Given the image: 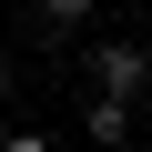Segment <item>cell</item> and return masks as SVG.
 Segmentation results:
<instances>
[{
    "instance_id": "obj_1",
    "label": "cell",
    "mask_w": 152,
    "mask_h": 152,
    "mask_svg": "<svg viewBox=\"0 0 152 152\" xmlns=\"http://www.w3.org/2000/svg\"><path fill=\"white\" fill-rule=\"evenodd\" d=\"M81 81L112 91V102H142V91H152V51H142V41H91V51H81Z\"/></svg>"
},
{
    "instance_id": "obj_2",
    "label": "cell",
    "mask_w": 152,
    "mask_h": 152,
    "mask_svg": "<svg viewBox=\"0 0 152 152\" xmlns=\"http://www.w3.org/2000/svg\"><path fill=\"white\" fill-rule=\"evenodd\" d=\"M81 132H91V142H112V152H122V142H132V132H142V122H132V102H112V91H91V112H81Z\"/></svg>"
},
{
    "instance_id": "obj_3",
    "label": "cell",
    "mask_w": 152,
    "mask_h": 152,
    "mask_svg": "<svg viewBox=\"0 0 152 152\" xmlns=\"http://www.w3.org/2000/svg\"><path fill=\"white\" fill-rule=\"evenodd\" d=\"M31 10H41L51 31H71V20H91V10H102V0H31Z\"/></svg>"
},
{
    "instance_id": "obj_4",
    "label": "cell",
    "mask_w": 152,
    "mask_h": 152,
    "mask_svg": "<svg viewBox=\"0 0 152 152\" xmlns=\"http://www.w3.org/2000/svg\"><path fill=\"white\" fill-rule=\"evenodd\" d=\"M0 112H10V61H0Z\"/></svg>"
}]
</instances>
